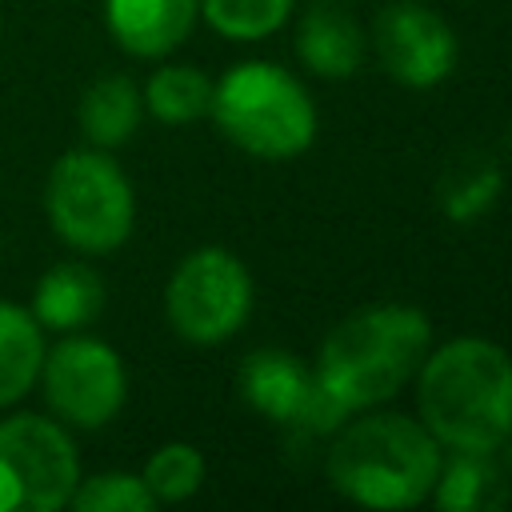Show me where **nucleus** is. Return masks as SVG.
Returning a JSON list of instances; mask_svg holds the SVG:
<instances>
[{"label": "nucleus", "mask_w": 512, "mask_h": 512, "mask_svg": "<svg viewBox=\"0 0 512 512\" xmlns=\"http://www.w3.org/2000/svg\"><path fill=\"white\" fill-rule=\"evenodd\" d=\"M80 484L72 436L36 412L0 420V512H56Z\"/></svg>", "instance_id": "nucleus-6"}, {"label": "nucleus", "mask_w": 512, "mask_h": 512, "mask_svg": "<svg viewBox=\"0 0 512 512\" xmlns=\"http://www.w3.org/2000/svg\"><path fill=\"white\" fill-rule=\"evenodd\" d=\"M240 396L252 412L280 428L312 432V436H332L352 412L316 380L308 364L288 356L284 348H256L240 360L236 372Z\"/></svg>", "instance_id": "nucleus-9"}, {"label": "nucleus", "mask_w": 512, "mask_h": 512, "mask_svg": "<svg viewBox=\"0 0 512 512\" xmlns=\"http://www.w3.org/2000/svg\"><path fill=\"white\" fill-rule=\"evenodd\" d=\"M144 96L128 76H100L80 96V128L96 148H116L140 128Z\"/></svg>", "instance_id": "nucleus-16"}, {"label": "nucleus", "mask_w": 512, "mask_h": 512, "mask_svg": "<svg viewBox=\"0 0 512 512\" xmlns=\"http://www.w3.org/2000/svg\"><path fill=\"white\" fill-rule=\"evenodd\" d=\"M44 208L56 236L76 252H112L132 236L136 196L124 168L100 148L64 152L44 184Z\"/></svg>", "instance_id": "nucleus-5"}, {"label": "nucleus", "mask_w": 512, "mask_h": 512, "mask_svg": "<svg viewBox=\"0 0 512 512\" xmlns=\"http://www.w3.org/2000/svg\"><path fill=\"white\" fill-rule=\"evenodd\" d=\"M68 504L76 512H152L156 496L136 472H96L72 488Z\"/></svg>", "instance_id": "nucleus-20"}, {"label": "nucleus", "mask_w": 512, "mask_h": 512, "mask_svg": "<svg viewBox=\"0 0 512 512\" xmlns=\"http://www.w3.org/2000/svg\"><path fill=\"white\" fill-rule=\"evenodd\" d=\"M368 412V408H364ZM444 448L404 412H368L348 416L324 452L328 484L364 508H416L428 500Z\"/></svg>", "instance_id": "nucleus-2"}, {"label": "nucleus", "mask_w": 512, "mask_h": 512, "mask_svg": "<svg viewBox=\"0 0 512 512\" xmlns=\"http://www.w3.org/2000/svg\"><path fill=\"white\" fill-rule=\"evenodd\" d=\"M372 52L404 88H436L456 68V32L416 0H396L372 20Z\"/></svg>", "instance_id": "nucleus-10"}, {"label": "nucleus", "mask_w": 512, "mask_h": 512, "mask_svg": "<svg viewBox=\"0 0 512 512\" xmlns=\"http://www.w3.org/2000/svg\"><path fill=\"white\" fill-rule=\"evenodd\" d=\"M44 328L12 300H0V408L16 404L40 376Z\"/></svg>", "instance_id": "nucleus-15"}, {"label": "nucleus", "mask_w": 512, "mask_h": 512, "mask_svg": "<svg viewBox=\"0 0 512 512\" xmlns=\"http://www.w3.org/2000/svg\"><path fill=\"white\" fill-rule=\"evenodd\" d=\"M140 96L160 124H192L212 108V80L192 64H164L148 76Z\"/></svg>", "instance_id": "nucleus-17"}, {"label": "nucleus", "mask_w": 512, "mask_h": 512, "mask_svg": "<svg viewBox=\"0 0 512 512\" xmlns=\"http://www.w3.org/2000/svg\"><path fill=\"white\" fill-rule=\"evenodd\" d=\"M296 0H200V16L228 40H264L272 36Z\"/></svg>", "instance_id": "nucleus-19"}, {"label": "nucleus", "mask_w": 512, "mask_h": 512, "mask_svg": "<svg viewBox=\"0 0 512 512\" xmlns=\"http://www.w3.org/2000/svg\"><path fill=\"white\" fill-rule=\"evenodd\" d=\"M220 136L256 160H292L316 140V104L308 88L280 64L244 60L212 80Z\"/></svg>", "instance_id": "nucleus-4"}, {"label": "nucleus", "mask_w": 512, "mask_h": 512, "mask_svg": "<svg viewBox=\"0 0 512 512\" xmlns=\"http://www.w3.org/2000/svg\"><path fill=\"white\" fill-rule=\"evenodd\" d=\"M428 500L444 512H488L512 504V476L496 452H444Z\"/></svg>", "instance_id": "nucleus-13"}, {"label": "nucleus", "mask_w": 512, "mask_h": 512, "mask_svg": "<svg viewBox=\"0 0 512 512\" xmlns=\"http://www.w3.org/2000/svg\"><path fill=\"white\" fill-rule=\"evenodd\" d=\"M100 308H104V280L88 264L64 260L36 280L28 312L44 332H80L100 316Z\"/></svg>", "instance_id": "nucleus-14"}, {"label": "nucleus", "mask_w": 512, "mask_h": 512, "mask_svg": "<svg viewBox=\"0 0 512 512\" xmlns=\"http://www.w3.org/2000/svg\"><path fill=\"white\" fill-rule=\"evenodd\" d=\"M496 188H500V172L492 164L468 168V172H460V176L448 180V188H444V212L452 220H472L476 212H484L496 200Z\"/></svg>", "instance_id": "nucleus-21"}, {"label": "nucleus", "mask_w": 512, "mask_h": 512, "mask_svg": "<svg viewBox=\"0 0 512 512\" xmlns=\"http://www.w3.org/2000/svg\"><path fill=\"white\" fill-rule=\"evenodd\" d=\"M416 412L444 452H496L512 432V356L488 336H452L416 368Z\"/></svg>", "instance_id": "nucleus-1"}, {"label": "nucleus", "mask_w": 512, "mask_h": 512, "mask_svg": "<svg viewBox=\"0 0 512 512\" xmlns=\"http://www.w3.org/2000/svg\"><path fill=\"white\" fill-rule=\"evenodd\" d=\"M364 52H368L364 28L356 24V16H348L336 4H316L296 28V56L320 80L356 76L364 64Z\"/></svg>", "instance_id": "nucleus-12"}, {"label": "nucleus", "mask_w": 512, "mask_h": 512, "mask_svg": "<svg viewBox=\"0 0 512 512\" xmlns=\"http://www.w3.org/2000/svg\"><path fill=\"white\" fill-rule=\"evenodd\" d=\"M496 456H500V464H504V468H508V476H512V432L504 436V444L496 448Z\"/></svg>", "instance_id": "nucleus-22"}, {"label": "nucleus", "mask_w": 512, "mask_h": 512, "mask_svg": "<svg viewBox=\"0 0 512 512\" xmlns=\"http://www.w3.org/2000/svg\"><path fill=\"white\" fill-rule=\"evenodd\" d=\"M48 408L72 428H104L116 420L128 396V372L112 344L96 336H64L56 348H44L40 376Z\"/></svg>", "instance_id": "nucleus-8"}, {"label": "nucleus", "mask_w": 512, "mask_h": 512, "mask_svg": "<svg viewBox=\"0 0 512 512\" xmlns=\"http://www.w3.org/2000/svg\"><path fill=\"white\" fill-rule=\"evenodd\" d=\"M200 16V0H104V24L112 40L140 60L176 52Z\"/></svg>", "instance_id": "nucleus-11"}, {"label": "nucleus", "mask_w": 512, "mask_h": 512, "mask_svg": "<svg viewBox=\"0 0 512 512\" xmlns=\"http://www.w3.org/2000/svg\"><path fill=\"white\" fill-rule=\"evenodd\" d=\"M252 312V276L228 248L188 252L164 288V316L188 344L232 340Z\"/></svg>", "instance_id": "nucleus-7"}, {"label": "nucleus", "mask_w": 512, "mask_h": 512, "mask_svg": "<svg viewBox=\"0 0 512 512\" xmlns=\"http://www.w3.org/2000/svg\"><path fill=\"white\" fill-rule=\"evenodd\" d=\"M140 476H144L148 492L156 496V504H180V500L200 492V484H204V456L192 444L172 440V444H160L148 456Z\"/></svg>", "instance_id": "nucleus-18"}, {"label": "nucleus", "mask_w": 512, "mask_h": 512, "mask_svg": "<svg viewBox=\"0 0 512 512\" xmlns=\"http://www.w3.org/2000/svg\"><path fill=\"white\" fill-rule=\"evenodd\" d=\"M432 348V324L412 304H368L348 312L320 344L316 380L348 408L364 412L396 396Z\"/></svg>", "instance_id": "nucleus-3"}]
</instances>
